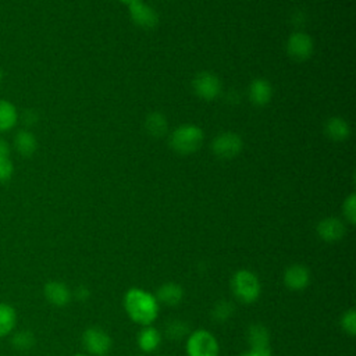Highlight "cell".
<instances>
[{
	"label": "cell",
	"mask_w": 356,
	"mask_h": 356,
	"mask_svg": "<svg viewBox=\"0 0 356 356\" xmlns=\"http://www.w3.org/2000/svg\"><path fill=\"white\" fill-rule=\"evenodd\" d=\"M122 303L128 317L142 327L152 325L159 316L160 305L156 296L142 288H129Z\"/></svg>",
	"instance_id": "6da1fadb"
},
{
	"label": "cell",
	"mask_w": 356,
	"mask_h": 356,
	"mask_svg": "<svg viewBox=\"0 0 356 356\" xmlns=\"http://www.w3.org/2000/svg\"><path fill=\"white\" fill-rule=\"evenodd\" d=\"M204 139L203 129L196 124H182L168 136L170 147L178 154H192L199 150Z\"/></svg>",
	"instance_id": "7a4b0ae2"
},
{
	"label": "cell",
	"mask_w": 356,
	"mask_h": 356,
	"mask_svg": "<svg viewBox=\"0 0 356 356\" xmlns=\"http://www.w3.org/2000/svg\"><path fill=\"white\" fill-rule=\"evenodd\" d=\"M231 291L236 300L250 305L259 299L261 293V284L253 271L238 270L231 278Z\"/></svg>",
	"instance_id": "3957f363"
},
{
	"label": "cell",
	"mask_w": 356,
	"mask_h": 356,
	"mask_svg": "<svg viewBox=\"0 0 356 356\" xmlns=\"http://www.w3.org/2000/svg\"><path fill=\"white\" fill-rule=\"evenodd\" d=\"M185 352L186 356H218L220 345L209 330L200 328L188 334Z\"/></svg>",
	"instance_id": "277c9868"
},
{
	"label": "cell",
	"mask_w": 356,
	"mask_h": 356,
	"mask_svg": "<svg viewBox=\"0 0 356 356\" xmlns=\"http://www.w3.org/2000/svg\"><path fill=\"white\" fill-rule=\"evenodd\" d=\"M82 346L88 355L106 356L113 348V339L103 328L90 327L82 334Z\"/></svg>",
	"instance_id": "5b68a950"
},
{
	"label": "cell",
	"mask_w": 356,
	"mask_h": 356,
	"mask_svg": "<svg viewBox=\"0 0 356 356\" xmlns=\"http://www.w3.org/2000/svg\"><path fill=\"white\" fill-rule=\"evenodd\" d=\"M243 149V139L239 134L225 131L214 136L211 142V152L220 159H234Z\"/></svg>",
	"instance_id": "8992f818"
},
{
	"label": "cell",
	"mask_w": 356,
	"mask_h": 356,
	"mask_svg": "<svg viewBox=\"0 0 356 356\" xmlns=\"http://www.w3.org/2000/svg\"><path fill=\"white\" fill-rule=\"evenodd\" d=\"M192 89L199 99L210 102L221 95L222 85L216 74L210 71H202L195 75L192 81Z\"/></svg>",
	"instance_id": "52a82bcc"
},
{
	"label": "cell",
	"mask_w": 356,
	"mask_h": 356,
	"mask_svg": "<svg viewBox=\"0 0 356 356\" xmlns=\"http://www.w3.org/2000/svg\"><path fill=\"white\" fill-rule=\"evenodd\" d=\"M314 42L312 36L306 32L296 31L291 33L285 43V50L291 58L295 61H305L313 54Z\"/></svg>",
	"instance_id": "ba28073f"
},
{
	"label": "cell",
	"mask_w": 356,
	"mask_h": 356,
	"mask_svg": "<svg viewBox=\"0 0 356 356\" xmlns=\"http://www.w3.org/2000/svg\"><path fill=\"white\" fill-rule=\"evenodd\" d=\"M128 14L131 21L142 29H153L159 24L157 11L143 0H136L128 4Z\"/></svg>",
	"instance_id": "9c48e42d"
},
{
	"label": "cell",
	"mask_w": 356,
	"mask_h": 356,
	"mask_svg": "<svg viewBox=\"0 0 356 356\" xmlns=\"http://www.w3.org/2000/svg\"><path fill=\"white\" fill-rule=\"evenodd\" d=\"M248 343L249 350L259 356H271V339L270 331L260 323H253L248 328Z\"/></svg>",
	"instance_id": "30bf717a"
},
{
	"label": "cell",
	"mask_w": 356,
	"mask_h": 356,
	"mask_svg": "<svg viewBox=\"0 0 356 356\" xmlns=\"http://www.w3.org/2000/svg\"><path fill=\"white\" fill-rule=\"evenodd\" d=\"M316 232L321 241L334 243L341 241L345 236L346 225L338 217H325L318 221L316 227Z\"/></svg>",
	"instance_id": "8fae6325"
},
{
	"label": "cell",
	"mask_w": 356,
	"mask_h": 356,
	"mask_svg": "<svg viewBox=\"0 0 356 356\" xmlns=\"http://www.w3.org/2000/svg\"><path fill=\"white\" fill-rule=\"evenodd\" d=\"M284 285L293 292L303 291L309 286L310 284V271L306 266L300 263L291 264L285 268L284 271Z\"/></svg>",
	"instance_id": "7c38bea8"
},
{
	"label": "cell",
	"mask_w": 356,
	"mask_h": 356,
	"mask_svg": "<svg viewBox=\"0 0 356 356\" xmlns=\"http://www.w3.org/2000/svg\"><path fill=\"white\" fill-rule=\"evenodd\" d=\"M43 295L46 300L56 307H64L72 299V292L70 286L61 281L46 282L43 286Z\"/></svg>",
	"instance_id": "4fadbf2b"
},
{
	"label": "cell",
	"mask_w": 356,
	"mask_h": 356,
	"mask_svg": "<svg viewBox=\"0 0 356 356\" xmlns=\"http://www.w3.org/2000/svg\"><path fill=\"white\" fill-rule=\"evenodd\" d=\"M273 86L270 81L264 78H256L249 83L248 97L252 104L263 107L267 106L273 99Z\"/></svg>",
	"instance_id": "5bb4252c"
},
{
	"label": "cell",
	"mask_w": 356,
	"mask_h": 356,
	"mask_svg": "<svg viewBox=\"0 0 356 356\" xmlns=\"http://www.w3.org/2000/svg\"><path fill=\"white\" fill-rule=\"evenodd\" d=\"M154 296L159 305L177 306L184 299V288L177 282H165L159 286Z\"/></svg>",
	"instance_id": "9a60e30c"
},
{
	"label": "cell",
	"mask_w": 356,
	"mask_h": 356,
	"mask_svg": "<svg viewBox=\"0 0 356 356\" xmlns=\"http://www.w3.org/2000/svg\"><path fill=\"white\" fill-rule=\"evenodd\" d=\"M324 134L334 142H343L350 136V125L342 117H330L324 124Z\"/></svg>",
	"instance_id": "2e32d148"
},
{
	"label": "cell",
	"mask_w": 356,
	"mask_h": 356,
	"mask_svg": "<svg viewBox=\"0 0 356 356\" xmlns=\"http://www.w3.org/2000/svg\"><path fill=\"white\" fill-rule=\"evenodd\" d=\"M138 346L145 353L154 352L161 343V334L153 325H145L138 334Z\"/></svg>",
	"instance_id": "e0dca14e"
},
{
	"label": "cell",
	"mask_w": 356,
	"mask_h": 356,
	"mask_svg": "<svg viewBox=\"0 0 356 356\" xmlns=\"http://www.w3.org/2000/svg\"><path fill=\"white\" fill-rule=\"evenodd\" d=\"M14 146L21 156L29 157L36 152L38 140H36V136L31 131L21 129L17 132V135L14 138Z\"/></svg>",
	"instance_id": "ac0fdd59"
},
{
	"label": "cell",
	"mask_w": 356,
	"mask_h": 356,
	"mask_svg": "<svg viewBox=\"0 0 356 356\" xmlns=\"http://www.w3.org/2000/svg\"><path fill=\"white\" fill-rule=\"evenodd\" d=\"M145 129L153 138H161L168 131V121L164 114L159 111H153L145 118Z\"/></svg>",
	"instance_id": "d6986e66"
},
{
	"label": "cell",
	"mask_w": 356,
	"mask_h": 356,
	"mask_svg": "<svg viewBox=\"0 0 356 356\" xmlns=\"http://www.w3.org/2000/svg\"><path fill=\"white\" fill-rule=\"evenodd\" d=\"M17 320L18 316L15 309L6 302H0V338L7 337L14 331Z\"/></svg>",
	"instance_id": "ffe728a7"
},
{
	"label": "cell",
	"mask_w": 356,
	"mask_h": 356,
	"mask_svg": "<svg viewBox=\"0 0 356 356\" xmlns=\"http://www.w3.org/2000/svg\"><path fill=\"white\" fill-rule=\"evenodd\" d=\"M18 121V113L15 106L4 99H0V132L10 131Z\"/></svg>",
	"instance_id": "44dd1931"
},
{
	"label": "cell",
	"mask_w": 356,
	"mask_h": 356,
	"mask_svg": "<svg viewBox=\"0 0 356 356\" xmlns=\"http://www.w3.org/2000/svg\"><path fill=\"white\" fill-rule=\"evenodd\" d=\"M11 345L18 350H29L35 345V335L28 330H19L13 334Z\"/></svg>",
	"instance_id": "7402d4cb"
},
{
	"label": "cell",
	"mask_w": 356,
	"mask_h": 356,
	"mask_svg": "<svg viewBox=\"0 0 356 356\" xmlns=\"http://www.w3.org/2000/svg\"><path fill=\"white\" fill-rule=\"evenodd\" d=\"M235 312V306L229 300H218L214 307L211 309V317L217 323H224L227 321Z\"/></svg>",
	"instance_id": "603a6c76"
},
{
	"label": "cell",
	"mask_w": 356,
	"mask_h": 356,
	"mask_svg": "<svg viewBox=\"0 0 356 356\" xmlns=\"http://www.w3.org/2000/svg\"><path fill=\"white\" fill-rule=\"evenodd\" d=\"M189 334V327L185 321L182 320H171L167 325H165V335L171 339H181L185 335Z\"/></svg>",
	"instance_id": "cb8c5ba5"
},
{
	"label": "cell",
	"mask_w": 356,
	"mask_h": 356,
	"mask_svg": "<svg viewBox=\"0 0 356 356\" xmlns=\"http://www.w3.org/2000/svg\"><path fill=\"white\" fill-rule=\"evenodd\" d=\"M339 325L346 335H349V337L356 335V310L353 307H350L342 313V316L339 318Z\"/></svg>",
	"instance_id": "d4e9b609"
},
{
	"label": "cell",
	"mask_w": 356,
	"mask_h": 356,
	"mask_svg": "<svg viewBox=\"0 0 356 356\" xmlns=\"http://www.w3.org/2000/svg\"><path fill=\"white\" fill-rule=\"evenodd\" d=\"M342 214L345 220L353 225L356 222V195L350 193L342 203Z\"/></svg>",
	"instance_id": "484cf974"
},
{
	"label": "cell",
	"mask_w": 356,
	"mask_h": 356,
	"mask_svg": "<svg viewBox=\"0 0 356 356\" xmlns=\"http://www.w3.org/2000/svg\"><path fill=\"white\" fill-rule=\"evenodd\" d=\"M13 172H14V165L10 157H0V182L8 181Z\"/></svg>",
	"instance_id": "4316f807"
},
{
	"label": "cell",
	"mask_w": 356,
	"mask_h": 356,
	"mask_svg": "<svg viewBox=\"0 0 356 356\" xmlns=\"http://www.w3.org/2000/svg\"><path fill=\"white\" fill-rule=\"evenodd\" d=\"M74 295L76 296V299H78V300L83 302V300H86V299L89 298L90 292H89V289H88L86 286H83V285H79V286L75 289V293H74Z\"/></svg>",
	"instance_id": "83f0119b"
},
{
	"label": "cell",
	"mask_w": 356,
	"mask_h": 356,
	"mask_svg": "<svg viewBox=\"0 0 356 356\" xmlns=\"http://www.w3.org/2000/svg\"><path fill=\"white\" fill-rule=\"evenodd\" d=\"M10 156V145L0 138V157H8Z\"/></svg>",
	"instance_id": "f1b7e54d"
},
{
	"label": "cell",
	"mask_w": 356,
	"mask_h": 356,
	"mask_svg": "<svg viewBox=\"0 0 356 356\" xmlns=\"http://www.w3.org/2000/svg\"><path fill=\"white\" fill-rule=\"evenodd\" d=\"M239 356H259V355H257V353H254V352H252V350H248V352L241 353Z\"/></svg>",
	"instance_id": "f546056e"
},
{
	"label": "cell",
	"mask_w": 356,
	"mask_h": 356,
	"mask_svg": "<svg viewBox=\"0 0 356 356\" xmlns=\"http://www.w3.org/2000/svg\"><path fill=\"white\" fill-rule=\"evenodd\" d=\"M120 1H121V3H124V4H127V6H128V4H131V3H134V1H136V0H120Z\"/></svg>",
	"instance_id": "4dcf8cb0"
},
{
	"label": "cell",
	"mask_w": 356,
	"mask_h": 356,
	"mask_svg": "<svg viewBox=\"0 0 356 356\" xmlns=\"http://www.w3.org/2000/svg\"><path fill=\"white\" fill-rule=\"evenodd\" d=\"M1 79H3V70L0 68V83H1Z\"/></svg>",
	"instance_id": "1f68e13d"
},
{
	"label": "cell",
	"mask_w": 356,
	"mask_h": 356,
	"mask_svg": "<svg viewBox=\"0 0 356 356\" xmlns=\"http://www.w3.org/2000/svg\"><path fill=\"white\" fill-rule=\"evenodd\" d=\"M72 356H88V355H85V353H75V355H72Z\"/></svg>",
	"instance_id": "d6a6232c"
}]
</instances>
